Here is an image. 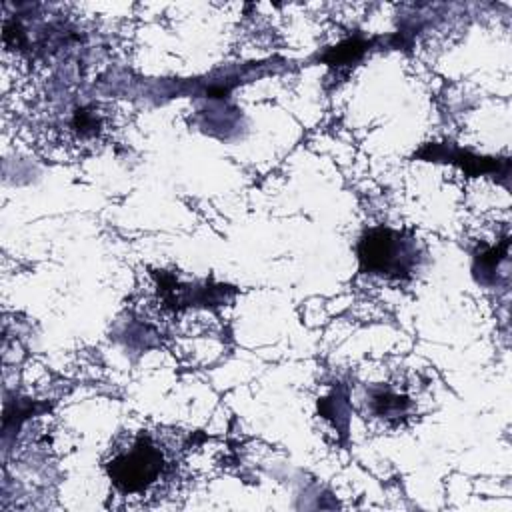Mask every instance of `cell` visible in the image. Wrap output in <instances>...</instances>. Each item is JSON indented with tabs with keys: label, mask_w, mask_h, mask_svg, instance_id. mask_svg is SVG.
Returning a JSON list of instances; mask_svg holds the SVG:
<instances>
[{
	"label": "cell",
	"mask_w": 512,
	"mask_h": 512,
	"mask_svg": "<svg viewBox=\"0 0 512 512\" xmlns=\"http://www.w3.org/2000/svg\"><path fill=\"white\" fill-rule=\"evenodd\" d=\"M364 50H366V44H364V42L350 38V40L342 42V44H340L332 54H328V56H326V62H328L330 66H344V64H352L354 60H358V58L362 56V52H364Z\"/></svg>",
	"instance_id": "5"
},
{
	"label": "cell",
	"mask_w": 512,
	"mask_h": 512,
	"mask_svg": "<svg viewBox=\"0 0 512 512\" xmlns=\"http://www.w3.org/2000/svg\"><path fill=\"white\" fill-rule=\"evenodd\" d=\"M426 150H430V154H426V158L430 160H438V158H446V162H456L460 164L468 174H486V172H496L502 176H508V160H494V158H480L462 150H454V152H440L436 146H426ZM422 156V154H420Z\"/></svg>",
	"instance_id": "4"
},
{
	"label": "cell",
	"mask_w": 512,
	"mask_h": 512,
	"mask_svg": "<svg viewBox=\"0 0 512 512\" xmlns=\"http://www.w3.org/2000/svg\"><path fill=\"white\" fill-rule=\"evenodd\" d=\"M174 460L150 432H138L128 444L114 448L106 462V472L112 486L124 496H144L168 478Z\"/></svg>",
	"instance_id": "1"
},
{
	"label": "cell",
	"mask_w": 512,
	"mask_h": 512,
	"mask_svg": "<svg viewBox=\"0 0 512 512\" xmlns=\"http://www.w3.org/2000/svg\"><path fill=\"white\" fill-rule=\"evenodd\" d=\"M364 406L370 418L386 428H400L416 416L414 392L404 384H372L366 392Z\"/></svg>",
	"instance_id": "3"
},
{
	"label": "cell",
	"mask_w": 512,
	"mask_h": 512,
	"mask_svg": "<svg viewBox=\"0 0 512 512\" xmlns=\"http://www.w3.org/2000/svg\"><path fill=\"white\" fill-rule=\"evenodd\" d=\"M356 256L362 274L386 280H410L422 260L416 238L390 226L366 230L358 240Z\"/></svg>",
	"instance_id": "2"
}]
</instances>
